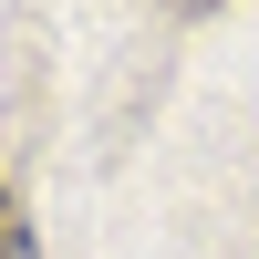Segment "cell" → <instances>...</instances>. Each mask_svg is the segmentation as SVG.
<instances>
[{"label":"cell","mask_w":259,"mask_h":259,"mask_svg":"<svg viewBox=\"0 0 259 259\" xmlns=\"http://www.w3.org/2000/svg\"><path fill=\"white\" fill-rule=\"evenodd\" d=\"M0 259H41V249H31V218H21L11 187H0Z\"/></svg>","instance_id":"cell-1"},{"label":"cell","mask_w":259,"mask_h":259,"mask_svg":"<svg viewBox=\"0 0 259 259\" xmlns=\"http://www.w3.org/2000/svg\"><path fill=\"white\" fill-rule=\"evenodd\" d=\"M187 11H207V0H187Z\"/></svg>","instance_id":"cell-2"}]
</instances>
